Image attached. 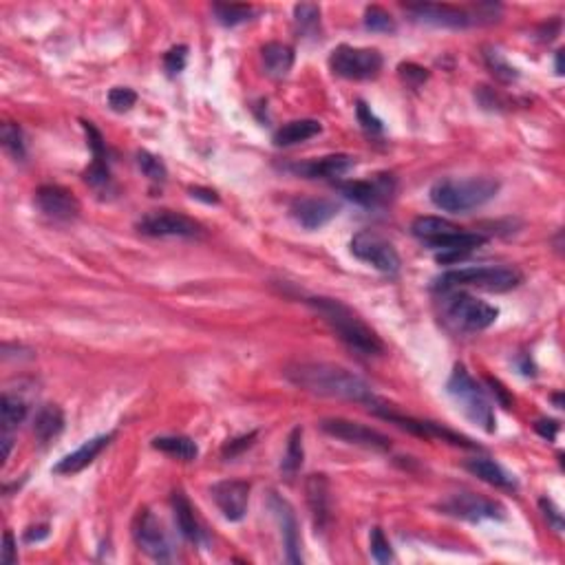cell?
<instances>
[{
    "instance_id": "15",
    "label": "cell",
    "mask_w": 565,
    "mask_h": 565,
    "mask_svg": "<svg viewBox=\"0 0 565 565\" xmlns=\"http://www.w3.org/2000/svg\"><path fill=\"white\" fill-rule=\"evenodd\" d=\"M442 510L453 517L466 519V522H484V519H504V506L486 497L473 495V492H457L451 500L442 504Z\"/></svg>"
},
{
    "instance_id": "28",
    "label": "cell",
    "mask_w": 565,
    "mask_h": 565,
    "mask_svg": "<svg viewBox=\"0 0 565 565\" xmlns=\"http://www.w3.org/2000/svg\"><path fill=\"white\" fill-rule=\"evenodd\" d=\"M263 66L272 78H285L294 66V49L283 42H268L263 47Z\"/></svg>"
},
{
    "instance_id": "41",
    "label": "cell",
    "mask_w": 565,
    "mask_h": 565,
    "mask_svg": "<svg viewBox=\"0 0 565 565\" xmlns=\"http://www.w3.org/2000/svg\"><path fill=\"white\" fill-rule=\"evenodd\" d=\"M186 60H188V47L179 44V47H172L171 51L164 56V66H166L168 75H179L186 69Z\"/></svg>"
},
{
    "instance_id": "32",
    "label": "cell",
    "mask_w": 565,
    "mask_h": 565,
    "mask_svg": "<svg viewBox=\"0 0 565 565\" xmlns=\"http://www.w3.org/2000/svg\"><path fill=\"white\" fill-rule=\"evenodd\" d=\"M212 13H215L217 20L225 27H237L241 22H248L255 13V9L250 4H228V3H217L212 4Z\"/></svg>"
},
{
    "instance_id": "1",
    "label": "cell",
    "mask_w": 565,
    "mask_h": 565,
    "mask_svg": "<svg viewBox=\"0 0 565 565\" xmlns=\"http://www.w3.org/2000/svg\"><path fill=\"white\" fill-rule=\"evenodd\" d=\"M285 378L298 389L323 398L364 402L373 400V391L354 371L332 363H296L285 369Z\"/></svg>"
},
{
    "instance_id": "11",
    "label": "cell",
    "mask_w": 565,
    "mask_h": 565,
    "mask_svg": "<svg viewBox=\"0 0 565 565\" xmlns=\"http://www.w3.org/2000/svg\"><path fill=\"white\" fill-rule=\"evenodd\" d=\"M407 11L411 13L413 20L424 22V25L444 27V29H469V27L479 25L475 13L466 9L453 7V4H438V3H417L407 4Z\"/></svg>"
},
{
    "instance_id": "33",
    "label": "cell",
    "mask_w": 565,
    "mask_h": 565,
    "mask_svg": "<svg viewBox=\"0 0 565 565\" xmlns=\"http://www.w3.org/2000/svg\"><path fill=\"white\" fill-rule=\"evenodd\" d=\"M484 60H486V66L491 69V73L495 75L497 80H501V82H515V80L519 78L517 69H515L513 65H508V60H506L497 49H484Z\"/></svg>"
},
{
    "instance_id": "44",
    "label": "cell",
    "mask_w": 565,
    "mask_h": 565,
    "mask_svg": "<svg viewBox=\"0 0 565 565\" xmlns=\"http://www.w3.org/2000/svg\"><path fill=\"white\" fill-rule=\"evenodd\" d=\"M535 431L541 435V438H546V439H550V442H553V439L557 438V433H559V422L539 420L535 424Z\"/></svg>"
},
{
    "instance_id": "50",
    "label": "cell",
    "mask_w": 565,
    "mask_h": 565,
    "mask_svg": "<svg viewBox=\"0 0 565 565\" xmlns=\"http://www.w3.org/2000/svg\"><path fill=\"white\" fill-rule=\"evenodd\" d=\"M557 73L563 75V53L561 51L557 53Z\"/></svg>"
},
{
    "instance_id": "31",
    "label": "cell",
    "mask_w": 565,
    "mask_h": 565,
    "mask_svg": "<svg viewBox=\"0 0 565 565\" xmlns=\"http://www.w3.org/2000/svg\"><path fill=\"white\" fill-rule=\"evenodd\" d=\"M301 466H302V429L301 426H296L287 439V448H285L281 470L287 475V477H294Z\"/></svg>"
},
{
    "instance_id": "20",
    "label": "cell",
    "mask_w": 565,
    "mask_h": 565,
    "mask_svg": "<svg viewBox=\"0 0 565 565\" xmlns=\"http://www.w3.org/2000/svg\"><path fill=\"white\" fill-rule=\"evenodd\" d=\"M354 168L355 157H351V155H329V157L298 164V166H292V171L296 175L309 177V179H340Z\"/></svg>"
},
{
    "instance_id": "4",
    "label": "cell",
    "mask_w": 565,
    "mask_h": 565,
    "mask_svg": "<svg viewBox=\"0 0 565 565\" xmlns=\"http://www.w3.org/2000/svg\"><path fill=\"white\" fill-rule=\"evenodd\" d=\"M447 389L448 395L460 404L464 416L469 417L473 424H477L479 429H484L486 433L495 431V411H492L491 400H488L486 391L477 385V380L466 371L464 364H457V367L453 369Z\"/></svg>"
},
{
    "instance_id": "17",
    "label": "cell",
    "mask_w": 565,
    "mask_h": 565,
    "mask_svg": "<svg viewBox=\"0 0 565 565\" xmlns=\"http://www.w3.org/2000/svg\"><path fill=\"white\" fill-rule=\"evenodd\" d=\"M35 206L44 217L53 221H73L80 215L78 197L65 186H40L35 190Z\"/></svg>"
},
{
    "instance_id": "24",
    "label": "cell",
    "mask_w": 565,
    "mask_h": 565,
    "mask_svg": "<svg viewBox=\"0 0 565 565\" xmlns=\"http://www.w3.org/2000/svg\"><path fill=\"white\" fill-rule=\"evenodd\" d=\"M466 469L475 475L482 482L491 484V486L501 488V491H515L517 482L510 473H506L497 462L488 460V457H473V460H466Z\"/></svg>"
},
{
    "instance_id": "18",
    "label": "cell",
    "mask_w": 565,
    "mask_h": 565,
    "mask_svg": "<svg viewBox=\"0 0 565 565\" xmlns=\"http://www.w3.org/2000/svg\"><path fill=\"white\" fill-rule=\"evenodd\" d=\"M289 212L305 230H318L327 225L332 219H336L338 206L329 202V199L298 197L289 206Z\"/></svg>"
},
{
    "instance_id": "22",
    "label": "cell",
    "mask_w": 565,
    "mask_h": 565,
    "mask_svg": "<svg viewBox=\"0 0 565 565\" xmlns=\"http://www.w3.org/2000/svg\"><path fill=\"white\" fill-rule=\"evenodd\" d=\"M307 504L314 517L316 532H323L329 523V482L324 475H311L307 479Z\"/></svg>"
},
{
    "instance_id": "29",
    "label": "cell",
    "mask_w": 565,
    "mask_h": 565,
    "mask_svg": "<svg viewBox=\"0 0 565 565\" xmlns=\"http://www.w3.org/2000/svg\"><path fill=\"white\" fill-rule=\"evenodd\" d=\"M153 448L166 453V455L177 457L181 462H193L199 455L197 444L186 435H164V438L153 439Z\"/></svg>"
},
{
    "instance_id": "26",
    "label": "cell",
    "mask_w": 565,
    "mask_h": 565,
    "mask_svg": "<svg viewBox=\"0 0 565 565\" xmlns=\"http://www.w3.org/2000/svg\"><path fill=\"white\" fill-rule=\"evenodd\" d=\"M172 513H175L177 528H179L181 535L190 541V544H202L203 541V531L197 522V515L195 508L190 506V501L186 500L184 492H172Z\"/></svg>"
},
{
    "instance_id": "35",
    "label": "cell",
    "mask_w": 565,
    "mask_h": 565,
    "mask_svg": "<svg viewBox=\"0 0 565 565\" xmlns=\"http://www.w3.org/2000/svg\"><path fill=\"white\" fill-rule=\"evenodd\" d=\"M137 166L155 184H164L168 179V171L164 166V162L159 157H155L153 153H149V150H140L137 153Z\"/></svg>"
},
{
    "instance_id": "16",
    "label": "cell",
    "mask_w": 565,
    "mask_h": 565,
    "mask_svg": "<svg viewBox=\"0 0 565 565\" xmlns=\"http://www.w3.org/2000/svg\"><path fill=\"white\" fill-rule=\"evenodd\" d=\"M212 501L228 522H241L250 504V484L243 479H224L210 488Z\"/></svg>"
},
{
    "instance_id": "21",
    "label": "cell",
    "mask_w": 565,
    "mask_h": 565,
    "mask_svg": "<svg viewBox=\"0 0 565 565\" xmlns=\"http://www.w3.org/2000/svg\"><path fill=\"white\" fill-rule=\"evenodd\" d=\"M111 439H113V435H97V438L87 439V442H84L82 447L78 448V451H73V453H69L66 457H62V460L57 462L56 466H53V473L56 475L80 473V470L87 469V466L91 464V462L95 460V457L100 455V453L104 451L106 447H109Z\"/></svg>"
},
{
    "instance_id": "40",
    "label": "cell",
    "mask_w": 565,
    "mask_h": 565,
    "mask_svg": "<svg viewBox=\"0 0 565 565\" xmlns=\"http://www.w3.org/2000/svg\"><path fill=\"white\" fill-rule=\"evenodd\" d=\"M398 73L400 78H402V82H407L408 87L413 88L422 87V84L429 80V71H426L424 66L416 65V62H402V65L398 66Z\"/></svg>"
},
{
    "instance_id": "5",
    "label": "cell",
    "mask_w": 565,
    "mask_h": 565,
    "mask_svg": "<svg viewBox=\"0 0 565 565\" xmlns=\"http://www.w3.org/2000/svg\"><path fill=\"white\" fill-rule=\"evenodd\" d=\"M522 281L523 274L517 268H508V265H479V268H462L447 272L439 279V287H477L486 289V292H510V289L519 287Z\"/></svg>"
},
{
    "instance_id": "43",
    "label": "cell",
    "mask_w": 565,
    "mask_h": 565,
    "mask_svg": "<svg viewBox=\"0 0 565 565\" xmlns=\"http://www.w3.org/2000/svg\"><path fill=\"white\" fill-rule=\"evenodd\" d=\"M539 506H541V510H544L546 519H548V522L553 523V526L557 528V531H561V528H563V515L559 513L557 506H554L550 500H546V497L539 501Z\"/></svg>"
},
{
    "instance_id": "12",
    "label": "cell",
    "mask_w": 565,
    "mask_h": 565,
    "mask_svg": "<svg viewBox=\"0 0 565 565\" xmlns=\"http://www.w3.org/2000/svg\"><path fill=\"white\" fill-rule=\"evenodd\" d=\"M133 537H135V544L140 546L141 553L149 554L155 561H168L171 559V541H168V535L164 532L162 522L150 510H140L135 519V528H133Z\"/></svg>"
},
{
    "instance_id": "30",
    "label": "cell",
    "mask_w": 565,
    "mask_h": 565,
    "mask_svg": "<svg viewBox=\"0 0 565 565\" xmlns=\"http://www.w3.org/2000/svg\"><path fill=\"white\" fill-rule=\"evenodd\" d=\"M27 411H29V407H27L25 400L18 398V395L4 393L3 400H0V417H3L4 433L16 429V426L27 417Z\"/></svg>"
},
{
    "instance_id": "27",
    "label": "cell",
    "mask_w": 565,
    "mask_h": 565,
    "mask_svg": "<svg viewBox=\"0 0 565 565\" xmlns=\"http://www.w3.org/2000/svg\"><path fill=\"white\" fill-rule=\"evenodd\" d=\"M65 429V413L57 404H44L34 417V433L40 442L57 438Z\"/></svg>"
},
{
    "instance_id": "48",
    "label": "cell",
    "mask_w": 565,
    "mask_h": 565,
    "mask_svg": "<svg viewBox=\"0 0 565 565\" xmlns=\"http://www.w3.org/2000/svg\"><path fill=\"white\" fill-rule=\"evenodd\" d=\"M488 385H491V386H492V393H495V395H497V400H500V402H501V404H504V407H506V408H510V407H513V400H510V395H508V393H506V389H504V386H501V385H500V382H497V380H492V378H488Z\"/></svg>"
},
{
    "instance_id": "6",
    "label": "cell",
    "mask_w": 565,
    "mask_h": 565,
    "mask_svg": "<svg viewBox=\"0 0 565 565\" xmlns=\"http://www.w3.org/2000/svg\"><path fill=\"white\" fill-rule=\"evenodd\" d=\"M329 66L336 75L347 80H369L376 78L382 69V56L376 49L349 47L340 44L332 51Z\"/></svg>"
},
{
    "instance_id": "23",
    "label": "cell",
    "mask_w": 565,
    "mask_h": 565,
    "mask_svg": "<svg viewBox=\"0 0 565 565\" xmlns=\"http://www.w3.org/2000/svg\"><path fill=\"white\" fill-rule=\"evenodd\" d=\"M460 230H462L460 225H455L448 219H442V217H417V219L411 224L413 237H417L429 248H433L435 243L451 237V234L460 233Z\"/></svg>"
},
{
    "instance_id": "42",
    "label": "cell",
    "mask_w": 565,
    "mask_h": 565,
    "mask_svg": "<svg viewBox=\"0 0 565 565\" xmlns=\"http://www.w3.org/2000/svg\"><path fill=\"white\" fill-rule=\"evenodd\" d=\"M355 113H358V122L363 124V128L367 133H382V122L376 118V115L371 113V109H369L364 102H358V109H355Z\"/></svg>"
},
{
    "instance_id": "34",
    "label": "cell",
    "mask_w": 565,
    "mask_h": 565,
    "mask_svg": "<svg viewBox=\"0 0 565 565\" xmlns=\"http://www.w3.org/2000/svg\"><path fill=\"white\" fill-rule=\"evenodd\" d=\"M0 140L7 153H11L16 159H25V137L22 128L13 122H4L0 128Z\"/></svg>"
},
{
    "instance_id": "46",
    "label": "cell",
    "mask_w": 565,
    "mask_h": 565,
    "mask_svg": "<svg viewBox=\"0 0 565 565\" xmlns=\"http://www.w3.org/2000/svg\"><path fill=\"white\" fill-rule=\"evenodd\" d=\"M256 438V433H250V435H243V438H239V439H234V442H230L228 447L224 448V455H237L239 451H243V448H248L252 444V439Z\"/></svg>"
},
{
    "instance_id": "14",
    "label": "cell",
    "mask_w": 565,
    "mask_h": 565,
    "mask_svg": "<svg viewBox=\"0 0 565 565\" xmlns=\"http://www.w3.org/2000/svg\"><path fill=\"white\" fill-rule=\"evenodd\" d=\"M338 190L358 206L376 208L382 203H389V199L393 197L395 179L391 175H376L363 181H342V184H338Z\"/></svg>"
},
{
    "instance_id": "2",
    "label": "cell",
    "mask_w": 565,
    "mask_h": 565,
    "mask_svg": "<svg viewBox=\"0 0 565 565\" xmlns=\"http://www.w3.org/2000/svg\"><path fill=\"white\" fill-rule=\"evenodd\" d=\"M307 302L314 307L316 314L323 316L324 323L332 327V332L336 333L349 349L358 351V354L363 355L385 354V342L380 340V336H378L354 309H349L345 302L327 296L309 298Z\"/></svg>"
},
{
    "instance_id": "7",
    "label": "cell",
    "mask_w": 565,
    "mask_h": 565,
    "mask_svg": "<svg viewBox=\"0 0 565 565\" xmlns=\"http://www.w3.org/2000/svg\"><path fill=\"white\" fill-rule=\"evenodd\" d=\"M447 307V316L464 332H484L491 324H495L500 309L488 302L477 301V298L469 296V294H451L448 301L444 302Z\"/></svg>"
},
{
    "instance_id": "9",
    "label": "cell",
    "mask_w": 565,
    "mask_h": 565,
    "mask_svg": "<svg viewBox=\"0 0 565 565\" xmlns=\"http://www.w3.org/2000/svg\"><path fill=\"white\" fill-rule=\"evenodd\" d=\"M137 230L146 237H179L199 239L203 237V225L190 217L175 210H153L137 221Z\"/></svg>"
},
{
    "instance_id": "38",
    "label": "cell",
    "mask_w": 565,
    "mask_h": 565,
    "mask_svg": "<svg viewBox=\"0 0 565 565\" xmlns=\"http://www.w3.org/2000/svg\"><path fill=\"white\" fill-rule=\"evenodd\" d=\"M294 18H296V25L302 31H314L320 22V7L311 3H301L294 7Z\"/></svg>"
},
{
    "instance_id": "39",
    "label": "cell",
    "mask_w": 565,
    "mask_h": 565,
    "mask_svg": "<svg viewBox=\"0 0 565 565\" xmlns=\"http://www.w3.org/2000/svg\"><path fill=\"white\" fill-rule=\"evenodd\" d=\"M137 102V93L133 88L126 87H115L111 88L109 93V106L115 111V113H126L135 106Z\"/></svg>"
},
{
    "instance_id": "25",
    "label": "cell",
    "mask_w": 565,
    "mask_h": 565,
    "mask_svg": "<svg viewBox=\"0 0 565 565\" xmlns=\"http://www.w3.org/2000/svg\"><path fill=\"white\" fill-rule=\"evenodd\" d=\"M323 124L318 119H294V122L283 124L277 133H274V144L279 149H289V146L302 144V141L311 140V137L320 135Z\"/></svg>"
},
{
    "instance_id": "45",
    "label": "cell",
    "mask_w": 565,
    "mask_h": 565,
    "mask_svg": "<svg viewBox=\"0 0 565 565\" xmlns=\"http://www.w3.org/2000/svg\"><path fill=\"white\" fill-rule=\"evenodd\" d=\"M16 541H13L11 532H4V539H3V563L4 565H11L16 561Z\"/></svg>"
},
{
    "instance_id": "49",
    "label": "cell",
    "mask_w": 565,
    "mask_h": 565,
    "mask_svg": "<svg viewBox=\"0 0 565 565\" xmlns=\"http://www.w3.org/2000/svg\"><path fill=\"white\" fill-rule=\"evenodd\" d=\"M49 537V526H38V528H29L25 532V541L27 544H34V541H42Z\"/></svg>"
},
{
    "instance_id": "37",
    "label": "cell",
    "mask_w": 565,
    "mask_h": 565,
    "mask_svg": "<svg viewBox=\"0 0 565 565\" xmlns=\"http://www.w3.org/2000/svg\"><path fill=\"white\" fill-rule=\"evenodd\" d=\"M369 548H371V557L376 559L378 563H389L393 561V550H391V544L386 541L385 532L380 528H373L371 537H369Z\"/></svg>"
},
{
    "instance_id": "19",
    "label": "cell",
    "mask_w": 565,
    "mask_h": 565,
    "mask_svg": "<svg viewBox=\"0 0 565 565\" xmlns=\"http://www.w3.org/2000/svg\"><path fill=\"white\" fill-rule=\"evenodd\" d=\"M270 508H272L274 517H277L279 526H281V535H283V544H285V553H287V561L289 563H301V532H298V522L296 515H294L292 506L279 497L277 492L270 495Z\"/></svg>"
},
{
    "instance_id": "13",
    "label": "cell",
    "mask_w": 565,
    "mask_h": 565,
    "mask_svg": "<svg viewBox=\"0 0 565 565\" xmlns=\"http://www.w3.org/2000/svg\"><path fill=\"white\" fill-rule=\"evenodd\" d=\"M320 429L332 438L342 439L347 444H358V447L378 448V451H389L391 439L382 435L380 431L369 429V426L360 424V422L345 420V417H327L320 422Z\"/></svg>"
},
{
    "instance_id": "47",
    "label": "cell",
    "mask_w": 565,
    "mask_h": 565,
    "mask_svg": "<svg viewBox=\"0 0 565 565\" xmlns=\"http://www.w3.org/2000/svg\"><path fill=\"white\" fill-rule=\"evenodd\" d=\"M190 197L193 199H202L206 203H219V197H217L215 190H208V188H190Z\"/></svg>"
},
{
    "instance_id": "8",
    "label": "cell",
    "mask_w": 565,
    "mask_h": 565,
    "mask_svg": "<svg viewBox=\"0 0 565 565\" xmlns=\"http://www.w3.org/2000/svg\"><path fill=\"white\" fill-rule=\"evenodd\" d=\"M351 255L355 259L364 261L371 268H376L382 274H398L400 270V255L385 237L371 230H363L355 234L349 243Z\"/></svg>"
},
{
    "instance_id": "3",
    "label": "cell",
    "mask_w": 565,
    "mask_h": 565,
    "mask_svg": "<svg viewBox=\"0 0 565 565\" xmlns=\"http://www.w3.org/2000/svg\"><path fill=\"white\" fill-rule=\"evenodd\" d=\"M500 188L501 184L492 177H470V179L438 181V184H433L429 195L435 208L460 215V212L475 210V208L495 199Z\"/></svg>"
},
{
    "instance_id": "36",
    "label": "cell",
    "mask_w": 565,
    "mask_h": 565,
    "mask_svg": "<svg viewBox=\"0 0 565 565\" xmlns=\"http://www.w3.org/2000/svg\"><path fill=\"white\" fill-rule=\"evenodd\" d=\"M364 27L369 31H373V34H393L395 20L382 7H367V11H364Z\"/></svg>"
},
{
    "instance_id": "10",
    "label": "cell",
    "mask_w": 565,
    "mask_h": 565,
    "mask_svg": "<svg viewBox=\"0 0 565 565\" xmlns=\"http://www.w3.org/2000/svg\"><path fill=\"white\" fill-rule=\"evenodd\" d=\"M84 133H87V141L88 149L93 153V162L91 166L84 171V181L93 188V193L100 195L102 199L113 197L115 195V184H113V175H111L109 168V155H106V144L102 133L93 126L91 122H82Z\"/></svg>"
}]
</instances>
